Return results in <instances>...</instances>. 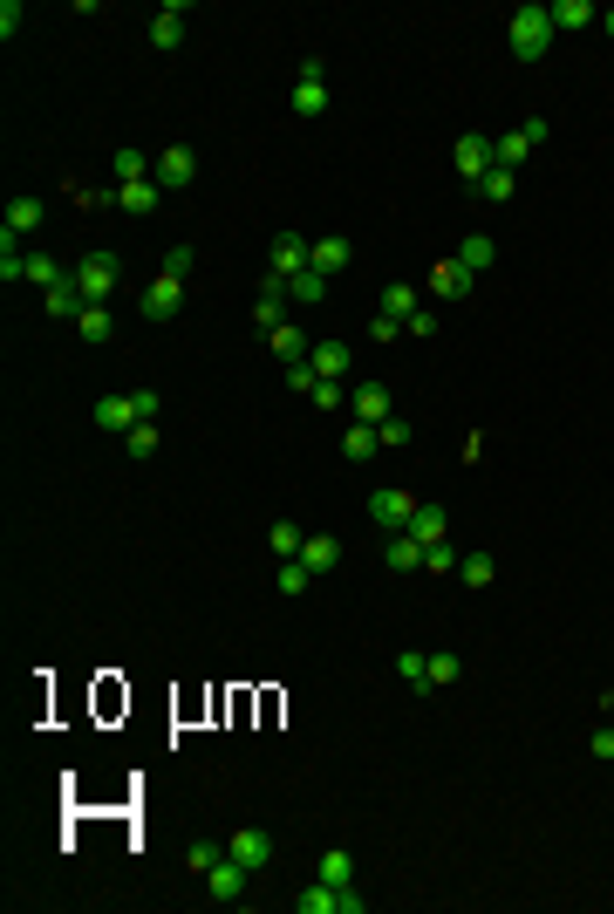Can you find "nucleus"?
<instances>
[{
    "instance_id": "4be33fe9",
    "label": "nucleus",
    "mask_w": 614,
    "mask_h": 914,
    "mask_svg": "<svg viewBox=\"0 0 614 914\" xmlns=\"http://www.w3.org/2000/svg\"><path fill=\"white\" fill-rule=\"evenodd\" d=\"M335 560H342V539H335V533H307V546H301V567L307 573H328Z\"/></svg>"
},
{
    "instance_id": "dca6fc26",
    "label": "nucleus",
    "mask_w": 614,
    "mask_h": 914,
    "mask_svg": "<svg viewBox=\"0 0 614 914\" xmlns=\"http://www.w3.org/2000/svg\"><path fill=\"white\" fill-rule=\"evenodd\" d=\"M41 307H48V314H55V321H76L82 307V287H76V273H69V280H55V287H48V294H41Z\"/></svg>"
},
{
    "instance_id": "3c124183",
    "label": "nucleus",
    "mask_w": 614,
    "mask_h": 914,
    "mask_svg": "<svg viewBox=\"0 0 614 914\" xmlns=\"http://www.w3.org/2000/svg\"><path fill=\"white\" fill-rule=\"evenodd\" d=\"M307 403H314V410H342V382H321Z\"/></svg>"
},
{
    "instance_id": "c756f323",
    "label": "nucleus",
    "mask_w": 614,
    "mask_h": 914,
    "mask_svg": "<svg viewBox=\"0 0 614 914\" xmlns=\"http://www.w3.org/2000/svg\"><path fill=\"white\" fill-rule=\"evenodd\" d=\"M492 573H499V560H492V553H464V560H458V580H464V587H492Z\"/></svg>"
},
{
    "instance_id": "412c9836",
    "label": "nucleus",
    "mask_w": 614,
    "mask_h": 914,
    "mask_svg": "<svg viewBox=\"0 0 614 914\" xmlns=\"http://www.w3.org/2000/svg\"><path fill=\"white\" fill-rule=\"evenodd\" d=\"M178 41H185V7H157V14H151V48L171 55Z\"/></svg>"
},
{
    "instance_id": "39448f33",
    "label": "nucleus",
    "mask_w": 614,
    "mask_h": 914,
    "mask_svg": "<svg viewBox=\"0 0 614 914\" xmlns=\"http://www.w3.org/2000/svg\"><path fill=\"white\" fill-rule=\"evenodd\" d=\"M328 110V69H321V55H307L301 76H294V116H321Z\"/></svg>"
},
{
    "instance_id": "a18cd8bd",
    "label": "nucleus",
    "mask_w": 614,
    "mask_h": 914,
    "mask_svg": "<svg viewBox=\"0 0 614 914\" xmlns=\"http://www.w3.org/2000/svg\"><path fill=\"white\" fill-rule=\"evenodd\" d=\"M157 273L185 280V273H192V246H185V239H178V246H164V267H157Z\"/></svg>"
},
{
    "instance_id": "a878e982",
    "label": "nucleus",
    "mask_w": 614,
    "mask_h": 914,
    "mask_svg": "<svg viewBox=\"0 0 614 914\" xmlns=\"http://www.w3.org/2000/svg\"><path fill=\"white\" fill-rule=\"evenodd\" d=\"M41 219H48V205H41V198H14V205H7V219H0V232H41Z\"/></svg>"
},
{
    "instance_id": "b1692460",
    "label": "nucleus",
    "mask_w": 614,
    "mask_h": 914,
    "mask_svg": "<svg viewBox=\"0 0 614 914\" xmlns=\"http://www.w3.org/2000/svg\"><path fill=\"white\" fill-rule=\"evenodd\" d=\"M267 348L280 355V362H287V369H294V362H307V348H314V342H307V335L294 328V321H280V328L267 335Z\"/></svg>"
},
{
    "instance_id": "5701e85b",
    "label": "nucleus",
    "mask_w": 614,
    "mask_h": 914,
    "mask_svg": "<svg viewBox=\"0 0 614 914\" xmlns=\"http://www.w3.org/2000/svg\"><path fill=\"white\" fill-rule=\"evenodd\" d=\"M458 260H464L471 273H485L492 260H499V239H492V232H464V239H458Z\"/></svg>"
},
{
    "instance_id": "79ce46f5",
    "label": "nucleus",
    "mask_w": 614,
    "mask_h": 914,
    "mask_svg": "<svg viewBox=\"0 0 614 914\" xmlns=\"http://www.w3.org/2000/svg\"><path fill=\"white\" fill-rule=\"evenodd\" d=\"M321 880H335V887H348V880H355V860H348L342 846H328V853H321Z\"/></svg>"
},
{
    "instance_id": "bb28decb",
    "label": "nucleus",
    "mask_w": 614,
    "mask_h": 914,
    "mask_svg": "<svg viewBox=\"0 0 614 914\" xmlns=\"http://www.w3.org/2000/svg\"><path fill=\"white\" fill-rule=\"evenodd\" d=\"M410 533H417L423 546H437V539L451 533V519H444V505H430V498H423V505H417V519H410Z\"/></svg>"
},
{
    "instance_id": "2f4dec72",
    "label": "nucleus",
    "mask_w": 614,
    "mask_h": 914,
    "mask_svg": "<svg viewBox=\"0 0 614 914\" xmlns=\"http://www.w3.org/2000/svg\"><path fill=\"white\" fill-rule=\"evenodd\" d=\"M0 280L14 287V280H28V253L14 246V232H0Z\"/></svg>"
},
{
    "instance_id": "8fccbe9b",
    "label": "nucleus",
    "mask_w": 614,
    "mask_h": 914,
    "mask_svg": "<svg viewBox=\"0 0 614 914\" xmlns=\"http://www.w3.org/2000/svg\"><path fill=\"white\" fill-rule=\"evenodd\" d=\"M396 335H403V321H389V314H376V321H369V342H396Z\"/></svg>"
},
{
    "instance_id": "aec40b11",
    "label": "nucleus",
    "mask_w": 614,
    "mask_h": 914,
    "mask_svg": "<svg viewBox=\"0 0 614 914\" xmlns=\"http://www.w3.org/2000/svg\"><path fill=\"white\" fill-rule=\"evenodd\" d=\"M383 560H389L396 573H423V539H417V533H389Z\"/></svg>"
},
{
    "instance_id": "6e6552de",
    "label": "nucleus",
    "mask_w": 614,
    "mask_h": 914,
    "mask_svg": "<svg viewBox=\"0 0 614 914\" xmlns=\"http://www.w3.org/2000/svg\"><path fill=\"white\" fill-rule=\"evenodd\" d=\"M137 307H144V321H171V314L185 307V280H171V273H157L151 287L137 294Z\"/></svg>"
},
{
    "instance_id": "58836bf2",
    "label": "nucleus",
    "mask_w": 614,
    "mask_h": 914,
    "mask_svg": "<svg viewBox=\"0 0 614 914\" xmlns=\"http://www.w3.org/2000/svg\"><path fill=\"white\" fill-rule=\"evenodd\" d=\"M423 676H430V689H444V683H458V676H464V662H458V655H451V648H437V655H430V669H423Z\"/></svg>"
},
{
    "instance_id": "a211bd4d",
    "label": "nucleus",
    "mask_w": 614,
    "mask_h": 914,
    "mask_svg": "<svg viewBox=\"0 0 614 914\" xmlns=\"http://www.w3.org/2000/svg\"><path fill=\"white\" fill-rule=\"evenodd\" d=\"M307 369H314L321 382H342L348 376V348L342 342H314L307 348Z\"/></svg>"
},
{
    "instance_id": "f8f14e48",
    "label": "nucleus",
    "mask_w": 614,
    "mask_h": 914,
    "mask_svg": "<svg viewBox=\"0 0 614 914\" xmlns=\"http://www.w3.org/2000/svg\"><path fill=\"white\" fill-rule=\"evenodd\" d=\"M485 171H492V137H485V130L458 137V178H464V185H478Z\"/></svg>"
},
{
    "instance_id": "393cba45",
    "label": "nucleus",
    "mask_w": 614,
    "mask_h": 914,
    "mask_svg": "<svg viewBox=\"0 0 614 914\" xmlns=\"http://www.w3.org/2000/svg\"><path fill=\"white\" fill-rule=\"evenodd\" d=\"M526 157H533V144H526V130H505V137H492V164H499V171H519Z\"/></svg>"
},
{
    "instance_id": "f03ea898",
    "label": "nucleus",
    "mask_w": 614,
    "mask_h": 914,
    "mask_svg": "<svg viewBox=\"0 0 614 914\" xmlns=\"http://www.w3.org/2000/svg\"><path fill=\"white\" fill-rule=\"evenodd\" d=\"M417 492H396V485H383V492H369V519L383 526V533H410V519H417Z\"/></svg>"
},
{
    "instance_id": "c03bdc74",
    "label": "nucleus",
    "mask_w": 614,
    "mask_h": 914,
    "mask_svg": "<svg viewBox=\"0 0 614 914\" xmlns=\"http://www.w3.org/2000/svg\"><path fill=\"white\" fill-rule=\"evenodd\" d=\"M464 553H451V539H437V546H423V573H458Z\"/></svg>"
},
{
    "instance_id": "f3484780",
    "label": "nucleus",
    "mask_w": 614,
    "mask_h": 914,
    "mask_svg": "<svg viewBox=\"0 0 614 914\" xmlns=\"http://www.w3.org/2000/svg\"><path fill=\"white\" fill-rule=\"evenodd\" d=\"M546 14H553V28H560V35H574V28H594V21H601V7H594V0H553Z\"/></svg>"
},
{
    "instance_id": "f704fd0d",
    "label": "nucleus",
    "mask_w": 614,
    "mask_h": 914,
    "mask_svg": "<svg viewBox=\"0 0 614 914\" xmlns=\"http://www.w3.org/2000/svg\"><path fill=\"white\" fill-rule=\"evenodd\" d=\"M342 451L362 464V457H376L383 444H376V423H348V437H342Z\"/></svg>"
},
{
    "instance_id": "7ed1b4c3",
    "label": "nucleus",
    "mask_w": 614,
    "mask_h": 914,
    "mask_svg": "<svg viewBox=\"0 0 614 914\" xmlns=\"http://www.w3.org/2000/svg\"><path fill=\"white\" fill-rule=\"evenodd\" d=\"M198 178V151L192 144H164V151H157V164H151V185L157 191H185Z\"/></svg>"
},
{
    "instance_id": "0eeeda50",
    "label": "nucleus",
    "mask_w": 614,
    "mask_h": 914,
    "mask_svg": "<svg viewBox=\"0 0 614 914\" xmlns=\"http://www.w3.org/2000/svg\"><path fill=\"white\" fill-rule=\"evenodd\" d=\"M226 853L246 867V874H260V867L273 860V833H267V826H239V833L226 839Z\"/></svg>"
},
{
    "instance_id": "c9c22d12",
    "label": "nucleus",
    "mask_w": 614,
    "mask_h": 914,
    "mask_svg": "<svg viewBox=\"0 0 614 914\" xmlns=\"http://www.w3.org/2000/svg\"><path fill=\"white\" fill-rule=\"evenodd\" d=\"M307 580H314V573H307L301 560H280V573H273V587H280L287 601H301V594H307Z\"/></svg>"
},
{
    "instance_id": "864d4df0",
    "label": "nucleus",
    "mask_w": 614,
    "mask_h": 914,
    "mask_svg": "<svg viewBox=\"0 0 614 914\" xmlns=\"http://www.w3.org/2000/svg\"><path fill=\"white\" fill-rule=\"evenodd\" d=\"M519 130H526V144H533V151H539V144H546V130H553V123H546V116H526V123H519Z\"/></svg>"
},
{
    "instance_id": "6e6d98bb",
    "label": "nucleus",
    "mask_w": 614,
    "mask_h": 914,
    "mask_svg": "<svg viewBox=\"0 0 614 914\" xmlns=\"http://www.w3.org/2000/svg\"><path fill=\"white\" fill-rule=\"evenodd\" d=\"M601 28H608V41H614V7H608V14H601Z\"/></svg>"
},
{
    "instance_id": "c85d7f7f",
    "label": "nucleus",
    "mask_w": 614,
    "mask_h": 914,
    "mask_svg": "<svg viewBox=\"0 0 614 914\" xmlns=\"http://www.w3.org/2000/svg\"><path fill=\"white\" fill-rule=\"evenodd\" d=\"M383 314H389V321H410V314H417V287L389 280V287H383Z\"/></svg>"
},
{
    "instance_id": "1a4fd4ad",
    "label": "nucleus",
    "mask_w": 614,
    "mask_h": 914,
    "mask_svg": "<svg viewBox=\"0 0 614 914\" xmlns=\"http://www.w3.org/2000/svg\"><path fill=\"white\" fill-rule=\"evenodd\" d=\"M137 423H144V403H137V389H130V396H103V403H96V430H110V437H130Z\"/></svg>"
},
{
    "instance_id": "423d86ee",
    "label": "nucleus",
    "mask_w": 614,
    "mask_h": 914,
    "mask_svg": "<svg viewBox=\"0 0 614 914\" xmlns=\"http://www.w3.org/2000/svg\"><path fill=\"white\" fill-rule=\"evenodd\" d=\"M471 287H478V273L464 267L458 253H451V260H437V267H430V294H437V301H471Z\"/></svg>"
},
{
    "instance_id": "6ab92c4d",
    "label": "nucleus",
    "mask_w": 614,
    "mask_h": 914,
    "mask_svg": "<svg viewBox=\"0 0 614 914\" xmlns=\"http://www.w3.org/2000/svg\"><path fill=\"white\" fill-rule=\"evenodd\" d=\"M157 198H164V191H157L151 178H144V185H116V191H110V205H123L130 219H151V212H157Z\"/></svg>"
},
{
    "instance_id": "ddd939ff",
    "label": "nucleus",
    "mask_w": 614,
    "mask_h": 914,
    "mask_svg": "<svg viewBox=\"0 0 614 914\" xmlns=\"http://www.w3.org/2000/svg\"><path fill=\"white\" fill-rule=\"evenodd\" d=\"M246 880H253V874H246V867H239V860L226 853V860H219V867L205 874V894H212V901H239V894H246Z\"/></svg>"
},
{
    "instance_id": "f257e3e1",
    "label": "nucleus",
    "mask_w": 614,
    "mask_h": 914,
    "mask_svg": "<svg viewBox=\"0 0 614 914\" xmlns=\"http://www.w3.org/2000/svg\"><path fill=\"white\" fill-rule=\"evenodd\" d=\"M553 35H560V28H553L546 7H512V14H505V41H512L519 62H539V55L553 48Z\"/></svg>"
},
{
    "instance_id": "7c9ffc66",
    "label": "nucleus",
    "mask_w": 614,
    "mask_h": 914,
    "mask_svg": "<svg viewBox=\"0 0 614 914\" xmlns=\"http://www.w3.org/2000/svg\"><path fill=\"white\" fill-rule=\"evenodd\" d=\"M423 669H430V655H423V648H403V655H396V676L417 689V696L430 689V676H423Z\"/></svg>"
},
{
    "instance_id": "a19ab883",
    "label": "nucleus",
    "mask_w": 614,
    "mask_h": 914,
    "mask_svg": "<svg viewBox=\"0 0 614 914\" xmlns=\"http://www.w3.org/2000/svg\"><path fill=\"white\" fill-rule=\"evenodd\" d=\"M28 280H35L41 294H48V287H55V280H69V273L55 267V253H28Z\"/></svg>"
},
{
    "instance_id": "4468645a",
    "label": "nucleus",
    "mask_w": 614,
    "mask_h": 914,
    "mask_svg": "<svg viewBox=\"0 0 614 914\" xmlns=\"http://www.w3.org/2000/svg\"><path fill=\"white\" fill-rule=\"evenodd\" d=\"M280 301H287V280H280V273H267V280H260V294H253V321H260V328H280Z\"/></svg>"
},
{
    "instance_id": "ea45409f",
    "label": "nucleus",
    "mask_w": 614,
    "mask_h": 914,
    "mask_svg": "<svg viewBox=\"0 0 614 914\" xmlns=\"http://www.w3.org/2000/svg\"><path fill=\"white\" fill-rule=\"evenodd\" d=\"M410 437H417V430H410L403 417H383V423H376V444H383V451H410Z\"/></svg>"
},
{
    "instance_id": "49530a36",
    "label": "nucleus",
    "mask_w": 614,
    "mask_h": 914,
    "mask_svg": "<svg viewBox=\"0 0 614 914\" xmlns=\"http://www.w3.org/2000/svg\"><path fill=\"white\" fill-rule=\"evenodd\" d=\"M123 451H130V457H151V451H157V423H137V430L123 437Z\"/></svg>"
},
{
    "instance_id": "2eb2a0df",
    "label": "nucleus",
    "mask_w": 614,
    "mask_h": 914,
    "mask_svg": "<svg viewBox=\"0 0 614 914\" xmlns=\"http://www.w3.org/2000/svg\"><path fill=\"white\" fill-rule=\"evenodd\" d=\"M348 260H355V246H348V239H314V253H307V267L328 273V280H335V273H348Z\"/></svg>"
},
{
    "instance_id": "e433bc0d",
    "label": "nucleus",
    "mask_w": 614,
    "mask_h": 914,
    "mask_svg": "<svg viewBox=\"0 0 614 914\" xmlns=\"http://www.w3.org/2000/svg\"><path fill=\"white\" fill-rule=\"evenodd\" d=\"M267 539H273V553H280V560H301V546H307V533L294 526V519H280Z\"/></svg>"
},
{
    "instance_id": "37998d69",
    "label": "nucleus",
    "mask_w": 614,
    "mask_h": 914,
    "mask_svg": "<svg viewBox=\"0 0 614 914\" xmlns=\"http://www.w3.org/2000/svg\"><path fill=\"white\" fill-rule=\"evenodd\" d=\"M185 860H192V874H212V867L226 860V846H219V839H192V853H185Z\"/></svg>"
},
{
    "instance_id": "4c0bfd02",
    "label": "nucleus",
    "mask_w": 614,
    "mask_h": 914,
    "mask_svg": "<svg viewBox=\"0 0 614 914\" xmlns=\"http://www.w3.org/2000/svg\"><path fill=\"white\" fill-rule=\"evenodd\" d=\"M76 335H82V342H110V307H82Z\"/></svg>"
},
{
    "instance_id": "20e7f679",
    "label": "nucleus",
    "mask_w": 614,
    "mask_h": 914,
    "mask_svg": "<svg viewBox=\"0 0 614 914\" xmlns=\"http://www.w3.org/2000/svg\"><path fill=\"white\" fill-rule=\"evenodd\" d=\"M116 280H123V273H116V253H89V260H82L76 267V287H82V301L89 307H103L116 294Z\"/></svg>"
},
{
    "instance_id": "9d476101",
    "label": "nucleus",
    "mask_w": 614,
    "mask_h": 914,
    "mask_svg": "<svg viewBox=\"0 0 614 914\" xmlns=\"http://www.w3.org/2000/svg\"><path fill=\"white\" fill-rule=\"evenodd\" d=\"M307 253H314V239H301V232H280L267 253V273H280V280H294V273H307Z\"/></svg>"
},
{
    "instance_id": "cd10ccee",
    "label": "nucleus",
    "mask_w": 614,
    "mask_h": 914,
    "mask_svg": "<svg viewBox=\"0 0 614 914\" xmlns=\"http://www.w3.org/2000/svg\"><path fill=\"white\" fill-rule=\"evenodd\" d=\"M151 164H157V157H144L137 144H123V151H116V178H123V185H144V178H151Z\"/></svg>"
},
{
    "instance_id": "603ef678",
    "label": "nucleus",
    "mask_w": 614,
    "mask_h": 914,
    "mask_svg": "<svg viewBox=\"0 0 614 914\" xmlns=\"http://www.w3.org/2000/svg\"><path fill=\"white\" fill-rule=\"evenodd\" d=\"M14 28H21V0H0V41H14Z\"/></svg>"
},
{
    "instance_id": "5fc2aeb1",
    "label": "nucleus",
    "mask_w": 614,
    "mask_h": 914,
    "mask_svg": "<svg viewBox=\"0 0 614 914\" xmlns=\"http://www.w3.org/2000/svg\"><path fill=\"white\" fill-rule=\"evenodd\" d=\"M594 758L614 764V730H594Z\"/></svg>"
},
{
    "instance_id": "9b49d317",
    "label": "nucleus",
    "mask_w": 614,
    "mask_h": 914,
    "mask_svg": "<svg viewBox=\"0 0 614 914\" xmlns=\"http://www.w3.org/2000/svg\"><path fill=\"white\" fill-rule=\"evenodd\" d=\"M348 417H355V423H383V417H396V396H389L383 382H355V396H348Z\"/></svg>"
},
{
    "instance_id": "de8ad7c7",
    "label": "nucleus",
    "mask_w": 614,
    "mask_h": 914,
    "mask_svg": "<svg viewBox=\"0 0 614 914\" xmlns=\"http://www.w3.org/2000/svg\"><path fill=\"white\" fill-rule=\"evenodd\" d=\"M287 389H294V396H314V389H321V376H314L307 362H294V369H287Z\"/></svg>"
},
{
    "instance_id": "473e14b6",
    "label": "nucleus",
    "mask_w": 614,
    "mask_h": 914,
    "mask_svg": "<svg viewBox=\"0 0 614 914\" xmlns=\"http://www.w3.org/2000/svg\"><path fill=\"white\" fill-rule=\"evenodd\" d=\"M471 191H478V198H485V205H505V198H512V191H519V185H512V171H499V164H492V171H485V178H478V185H471Z\"/></svg>"
},
{
    "instance_id": "72a5a7b5",
    "label": "nucleus",
    "mask_w": 614,
    "mask_h": 914,
    "mask_svg": "<svg viewBox=\"0 0 614 914\" xmlns=\"http://www.w3.org/2000/svg\"><path fill=\"white\" fill-rule=\"evenodd\" d=\"M287 294H294V301H307V307H314V301H328V273H314V267L294 273V280H287Z\"/></svg>"
},
{
    "instance_id": "09e8293b",
    "label": "nucleus",
    "mask_w": 614,
    "mask_h": 914,
    "mask_svg": "<svg viewBox=\"0 0 614 914\" xmlns=\"http://www.w3.org/2000/svg\"><path fill=\"white\" fill-rule=\"evenodd\" d=\"M403 335H417V342H430V335H437V314H430V307H417V314L403 321Z\"/></svg>"
}]
</instances>
